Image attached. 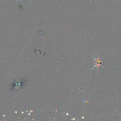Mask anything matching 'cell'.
<instances>
[{
    "label": "cell",
    "instance_id": "1",
    "mask_svg": "<svg viewBox=\"0 0 121 121\" xmlns=\"http://www.w3.org/2000/svg\"><path fill=\"white\" fill-rule=\"evenodd\" d=\"M93 59L95 60L96 63H95V65H94V66H93V69L94 68V67H97L98 68H99V66H102V65H101V61H100V60H99V57H97V59H95V58L93 57ZM102 67H103V66H102Z\"/></svg>",
    "mask_w": 121,
    "mask_h": 121
},
{
    "label": "cell",
    "instance_id": "2",
    "mask_svg": "<svg viewBox=\"0 0 121 121\" xmlns=\"http://www.w3.org/2000/svg\"><path fill=\"white\" fill-rule=\"evenodd\" d=\"M20 1V0H17V1Z\"/></svg>",
    "mask_w": 121,
    "mask_h": 121
}]
</instances>
